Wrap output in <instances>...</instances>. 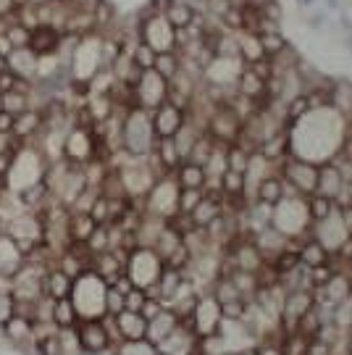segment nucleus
<instances>
[{
  "mask_svg": "<svg viewBox=\"0 0 352 355\" xmlns=\"http://www.w3.org/2000/svg\"><path fill=\"white\" fill-rule=\"evenodd\" d=\"M85 248H87V253L95 258V255L105 253V250H111V234H108V224H100V227L95 229L92 234H89V240L85 242Z\"/></svg>",
  "mask_w": 352,
  "mask_h": 355,
  "instance_id": "obj_38",
  "label": "nucleus"
},
{
  "mask_svg": "<svg viewBox=\"0 0 352 355\" xmlns=\"http://www.w3.org/2000/svg\"><path fill=\"white\" fill-rule=\"evenodd\" d=\"M242 119H239L229 103L215 105L211 116H208V124H205V135L218 145H234L242 137Z\"/></svg>",
  "mask_w": 352,
  "mask_h": 355,
  "instance_id": "obj_15",
  "label": "nucleus"
},
{
  "mask_svg": "<svg viewBox=\"0 0 352 355\" xmlns=\"http://www.w3.org/2000/svg\"><path fill=\"white\" fill-rule=\"evenodd\" d=\"M45 174H48V158L42 155V150L35 142H21L11 153L8 168L3 174V190L11 195H21L29 187L42 184Z\"/></svg>",
  "mask_w": 352,
  "mask_h": 355,
  "instance_id": "obj_2",
  "label": "nucleus"
},
{
  "mask_svg": "<svg viewBox=\"0 0 352 355\" xmlns=\"http://www.w3.org/2000/svg\"><path fill=\"white\" fill-rule=\"evenodd\" d=\"M89 216L95 218V224H111V211H108V198L98 195L89 205Z\"/></svg>",
  "mask_w": 352,
  "mask_h": 355,
  "instance_id": "obj_46",
  "label": "nucleus"
},
{
  "mask_svg": "<svg viewBox=\"0 0 352 355\" xmlns=\"http://www.w3.org/2000/svg\"><path fill=\"white\" fill-rule=\"evenodd\" d=\"M19 311V305H16V300H13V295L8 287H0V329L11 321V316Z\"/></svg>",
  "mask_w": 352,
  "mask_h": 355,
  "instance_id": "obj_42",
  "label": "nucleus"
},
{
  "mask_svg": "<svg viewBox=\"0 0 352 355\" xmlns=\"http://www.w3.org/2000/svg\"><path fill=\"white\" fill-rule=\"evenodd\" d=\"M182 321H184V318L179 316L176 311H171L168 305H164V308H161L155 316L148 318V331H145V340H150L152 345H158L161 340H166V337H168V334H171V331L182 324Z\"/></svg>",
  "mask_w": 352,
  "mask_h": 355,
  "instance_id": "obj_22",
  "label": "nucleus"
},
{
  "mask_svg": "<svg viewBox=\"0 0 352 355\" xmlns=\"http://www.w3.org/2000/svg\"><path fill=\"white\" fill-rule=\"evenodd\" d=\"M310 237H313L324 250H326L331 258L340 253L342 248L352 240L350 234H347V229L342 224V214H340V205L326 216V218H321V221H315L313 227H310Z\"/></svg>",
  "mask_w": 352,
  "mask_h": 355,
  "instance_id": "obj_16",
  "label": "nucleus"
},
{
  "mask_svg": "<svg viewBox=\"0 0 352 355\" xmlns=\"http://www.w3.org/2000/svg\"><path fill=\"white\" fill-rule=\"evenodd\" d=\"M271 227L276 229L279 234H284L290 242H302L305 237H310L313 218H310V211H308V198L294 195V192L284 195L274 205Z\"/></svg>",
  "mask_w": 352,
  "mask_h": 355,
  "instance_id": "obj_5",
  "label": "nucleus"
},
{
  "mask_svg": "<svg viewBox=\"0 0 352 355\" xmlns=\"http://www.w3.org/2000/svg\"><path fill=\"white\" fill-rule=\"evenodd\" d=\"M53 324L63 329V327H76L79 324V316H76L74 311V303L69 300V297H61V300H55L53 305Z\"/></svg>",
  "mask_w": 352,
  "mask_h": 355,
  "instance_id": "obj_35",
  "label": "nucleus"
},
{
  "mask_svg": "<svg viewBox=\"0 0 352 355\" xmlns=\"http://www.w3.org/2000/svg\"><path fill=\"white\" fill-rule=\"evenodd\" d=\"M0 334H3L13 347L35 350V321H32V316L21 313V311H16V313H13L11 321L0 329Z\"/></svg>",
  "mask_w": 352,
  "mask_h": 355,
  "instance_id": "obj_20",
  "label": "nucleus"
},
{
  "mask_svg": "<svg viewBox=\"0 0 352 355\" xmlns=\"http://www.w3.org/2000/svg\"><path fill=\"white\" fill-rule=\"evenodd\" d=\"M13 114H6V111H0V135H11L13 132Z\"/></svg>",
  "mask_w": 352,
  "mask_h": 355,
  "instance_id": "obj_49",
  "label": "nucleus"
},
{
  "mask_svg": "<svg viewBox=\"0 0 352 355\" xmlns=\"http://www.w3.org/2000/svg\"><path fill=\"white\" fill-rule=\"evenodd\" d=\"M155 55H158V53L152 51L150 45H145L142 40H134V42H132V48H129V58H132V64L137 66L139 71H148V69H152V64H155Z\"/></svg>",
  "mask_w": 352,
  "mask_h": 355,
  "instance_id": "obj_37",
  "label": "nucleus"
},
{
  "mask_svg": "<svg viewBox=\"0 0 352 355\" xmlns=\"http://www.w3.org/2000/svg\"><path fill=\"white\" fill-rule=\"evenodd\" d=\"M221 355H237V353H229V350H227V353H221Z\"/></svg>",
  "mask_w": 352,
  "mask_h": 355,
  "instance_id": "obj_52",
  "label": "nucleus"
},
{
  "mask_svg": "<svg viewBox=\"0 0 352 355\" xmlns=\"http://www.w3.org/2000/svg\"><path fill=\"white\" fill-rule=\"evenodd\" d=\"M164 16L171 21V26L174 29H184V26H189L192 21H195V16L197 13L189 8L187 3H179V0H168L164 8Z\"/></svg>",
  "mask_w": 352,
  "mask_h": 355,
  "instance_id": "obj_33",
  "label": "nucleus"
},
{
  "mask_svg": "<svg viewBox=\"0 0 352 355\" xmlns=\"http://www.w3.org/2000/svg\"><path fill=\"white\" fill-rule=\"evenodd\" d=\"M139 40L145 45H150L155 53L176 51V29L164 13H145L139 16Z\"/></svg>",
  "mask_w": 352,
  "mask_h": 355,
  "instance_id": "obj_11",
  "label": "nucleus"
},
{
  "mask_svg": "<svg viewBox=\"0 0 352 355\" xmlns=\"http://www.w3.org/2000/svg\"><path fill=\"white\" fill-rule=\"evenodd\" d=\"M213 148H215V142L202 132L200 137H197V142L192 145V150H189V155H187V161H192V164H197V166H205V161L211 158V153H213Z\"/></svg>",
  "mask_w": 352,
  "mask_h": 355,
  "instance_id": "obj_40",
  "label": "nucleus"
},
{
  "mask_svg": "<svg viewBox=\"0 0 352 355\" xmlns=\"http://www.w3.org/2000/svg\"><path fill=\"white\" fill-rule=\"evenodd\" d=\"M276 171L281 174V179L290 184L292 190L308 198L315 192V184H318V166L310 164V161H302V158H294V155H287L281 164L276 166Z\"/></svg>",
  "mask_w": 352,
  "mask_h": 355,
  "instance_id": "obj_14",
  "label": "nucleus"
},
{
  "mask_svg": "<svg viewBox=\"0 0 352 355\" xmlns=\"http://www.w3.org/2000/svg\"><path fill=\"white\" fill-rule=\"evenodd\" d=\"M16 85H19V76H13L8 69H3V71H0V95L8 92V89H13Z\"/></svg>",
  "mask_w": 352,
  "mask_h": 355,
  "instance_id": "obj_47",
  "label": "nucleus"
},
{
  "mask_svg": "<svg viewBox=\"0 0 352 355\" xmlns=\"http://www.w3.org/2000/svg\"><path fill=\"white\" fill-rule=\"evenodd\" d=\"M150 121L152 129H155V137H174L176 132L182 129V124L187 121V111L166 101L155 111H150Z\"/></svg>",
  "mask_w": 352,
  "mask_h": 355,
  "instance_id": "obj_19",
  "label": "nucleus"
},
{
  "mask_svg": "<svg viewBox=\"0 0 352 355\" xmlns=\"http://www.w3.org/2000/svg\"><path fill=\"white\" fill-rule=\"evenodd\" d=\"M200 135H202V129L197 127V124H192V121L187 119V121L182 124V129H179L174 137H171V140H174V145H176V150H179V155H182V161H187L189 150H192V145L197 142V137H200Z\"/></svg>",
  "mask_w": 352,
  "mask_h": 355,
  "instance_id": "obj_32",
  "label": "nucleus"
},
{
  "mask_svg": "<svg viewBox=\"0 0 352 355\" xmlns=\"http://www.w3.org/2000/svg\"><path fill=\"white\" fill-rule=\"evenodd\" d=\"M237 40H239V58H242V64L250 66V64L265 61L263 45H261V37H258L255 32L242 29V32H237Z\"/></svg>",
  "mask_w": 352,
  "mask_h": 355,
  "instance_id": "obj_29",
  "label": "nucleus"
},
{
  "mask_svg": "<svg viewBox=\"0 0 352 355\" xmlns=\"http://www.w3.org/2000/svg\"><path fill=\"white\" fill-rule=\"evenodd\" d=\"M116 329H118V340L126 343V340H145V331H148V318L137 313V311H121L114 316Z\"/></svg>",
  "mask_w": 352,
  "mask_h": 355,
  "instance_id": "obj_25",
  "label": "nucleus"
},
{
  "mask_svg": "<svg viewBox=\"0 0 352 355\" xmlns=\"http://www.w3.org/2000/svg\"><path fill=\"white\" fill-rule=\"evenodd\" d=\"M284 179H281V174L279 171H274V174H268V177L255 187V192H252V200H261V203H268V205H276L281 198H284Z\"/></svg>",
  "mask_w": 352,
  "mask_h": 355,
  "instance_id": "obj_28",
  "label": "nucleus"
},
{
  "mask_svg": "<svg viewBox=\"0 0 352 355\" xmlns=\"http://www.w3.org/2000/svg\"><path fill=\"white\" fill-rule=\"evenodd\" d=\"M337 208V203L334 200H328V198H324V195H308V211H310V218L315 221H321V218H326L331 211Z\"/></svg>",
  "mask_w": 352,
  "mask_h": 355,
  "instance_id": "obj_41",
  "label": "nucleus"
},
{
  "mask_svg": "<svg viewBox=\"0 0 352 355\" xmlns=\"http://www.w3.org/2000/svg\"><path fill=\"white\" fill-rule=\"evenodd\" d=\"M37 61L39 55L29 45L24 48H13L8 55H6V69L11 71L13 76L19 79H26V82H35L37 79Z\"/></svg>",
  "mask_w": 352,
  "mask_h": 355,
  "instance_id": "obj_21",
  "label": "nucleus"
},
{
  "mask_svg": "<svg viewBox=\"0 0 352 355\" xmlns=\"http://www.w3.org/2000/svg\"><path fill=\"white\" fill-rule=\"evenodd\" d=\"M124 311V290H118L116 284H108V295H105V313L116 316Z\"/></svg>",
  "mask_w": 352,
  "mask_h": 355,
  "instance_id": "obj_44",
  "label": "nucleus"
},
{
  "mask_svg": "<svg viewBox=\"0 0 352 355\" xmlns=\"http://www.w3.org/2000/svg\"><path fill=\"white\" fill-rule=\"evenodd\" d=\"M45 127V116L39 108H29L24 114H19L13 119V132L11 137H16L19 142H35L39 137V132Z\"/></svg>",
  "mask_w": 352,
  "mask_h": 355,
  "instance_id": "obj_23",
  "label": "nucleus"
},
{
  "mask_svg": "<svg viewBox=\"0 0 352 355\" xmlns=\"http://www.w3.org/2000/svg\"><path fill=\"white\" fill-rule=\"evenodd\" d=\"M179 182L174 174H164L155 179V184L142 200V214L164 218V221H176L179 218Z\"/></svg>",
  "mask_w": 352,
  "mask_h": 355,
  "instance_id": "obj_8",
  "label": "nucleus"
},
{
  "mask_svg": "<svg viewBox=\"0 0 352 355\" xmlns=\"http://www.w3.org/2000/svg\"><path fill=\"white\" fill-rule=\"evenodd\" d=\"M58 45H61V32H58V29H53V26H37V29H32L29 48L37 53V55L55 53Z\"/></svg>",
  "mask_w": 352,
  "mask_h": 355,
  "instance_id": "obj_30",
  "label": "nucleus"
},
{
  "mask_svg": "<svg viewBox=\"0 0 352 355\" xmlns=\"http://www.w3.org/2000/svg\"><path fill=\"white\" fill-rule=\"evenodd\" d=\"M100 224H95V218L82 211H69V221H66V232H69V240L71 245H85L89 240V234Z\"/></svg>",
  "mask_w": 352,
  "mask_h": 355,
  "instance_id": "obj_26",
  "label": "nucleus"
},
{
  "mask_svg": "<svg viewBox=\"0 0 352 355\" xmlns=\"http://www.w3.org/2000/svg\"><path fill=\"white\" fill-rule=\"evenodd\" d=\"M16 11H19L16 0H0V19H8V16H13Z\"/></svg>",
  "mask_w": 352,
  "mask_h": 355,
  "instance_id": "obj_50",
  "label": "nucleus"
},
{
  "mask_svg": "<svg viewBox=\"0 0 352 355\" xmlns=\"http://www.w3.org/2000/svg\"><path fill=\"white\" fill-rule=\"evenodd\" d=\"M221 318H224V308L218 303V297H215L211 290H205L197 295V300L192 305V311H189V316H187V324H189V329L195 331V337L200 340V337H211V334L218 331Z\"/></svg>",
  "mask_w": 352,
  "mask_h": 355,
  "instance_id": "obj_10",
  "label": "nucleus"
},
{
  "mask_svg": "<svg viewBox=\"0 0 352 355\" xmlns=\"http://www.w3.org/2000/svg\"><path fill=\"white\" fill-rule=\"evenodd\" d=\"M261 45H263L265 58H276L279 53H284L292 45V40L284 35V29H271V32H261Z\"/></svg>",
  "mask_w": 352,
  "mask_h": 355,
  "instance_id": "obj_34",
  "label": "nucleus"
},
{
  "mask_svg": "<svg viewBox=\"0 0 352 355\" xmlns=\"http://www.w3.org/2000/svg\"><path fill=\"white\" fill-rule=\"evenodd\" d=\"M103 69V35L89 32L76 40L71 58H69V85L79 89H87L89 82L100 74Z\"/></svg>",
  "mask_w": 352,
  "mask_h": 355,
  "instance_id": "obj_3",
  "label": "nucleus"
},
{
  "mask_svg": "<svg viewBox=\"0 0 352 355\" xmlns=\"http://www.w3.org/2000/svg\"><path fill=\"white\" fill-rule=\"evenodd\" d=\"M3 232L19 242L24 253H29L45 240V221L35 211H21L19 216H13L11 221L3 224Z\"/></svg>",
  "mask_w": 352,
  "mask_h": 355,
  "instance_id": "obj_12",
  "label": "nucleus"
},
{
  "mask_svg": "<svg viewBox=\"0 0 352 355\" xmlns=\"http://www.w3.org/2000/svg\"><path fill=\"white\" fill-rule=\"evenodd\" d=\"M116 355H158V347L150 340H126L114 347Z\"/></svg>",
  "mask_w": 352,
  "mask_h": 355,
  "instance_id": "obj_39",
  "label": "nucleus"
},
{
  "mask_svg": "<svg viewBox=\"0 0 352 355\" xmlns=\"http://www.w3.org/2000/svg\"><path fill=\"white\" fill-rule=\"evenodd\" d=\"M145 303H148V292L145 290H139V287H129V290L124 292V308L126 311H137V313H142Z\"/></svg>",
  "mask_w": 352,
  "mask_h": 355,
  "instance_id": "obj_45",
  "label": "nucleus"
},
{
  "mask_svg": "<svg viewBox=\"0 0 352 355\" xmlns=\"http://www.w3.org/2000/svg\"><path fill=\"white\" fill-rule=\"evenodd\" d=\"M105 295H108V282L103 279L98 271H92V268L82 271L71 282V292H69V300L74 303L79 321L108 316L105 313Z\"/></svg>",
  "mask_w": 352,
  "mask_h": 355,
  "instance_id": "obj_4",
  "label": "nucleus"
},
{
  "mask_svg": "<svg viewBox=\"0 0 352 355\" xmlns=\"http://www.w3.org/2000/svg\"><path fill=\"white\" fill-rule=\"evenodd\" d=\"M344 192V179H342L340 168L334 161L318 166V184H315V195H324L328 200H340V195Z\"/></svg>",
  "mask_w": 352,
  "mask_h": 355,
  "instance_id": "obj_24",
  "label": "nucleus"
},
{
  "mask_svg": "<svg viewBox=\"0 0 352 355\" xmlns=\"http://www.w3.org/2000/svg\"><path fill=\"white\" fill-rule=\"evenodd\" d=\"M340 214H342V224H344V229H347V234L352 237V205H342Z\"/></svg>",
  "mask_w": 352,
  "mask_h": 355,
  "instance_id": "obj_51",
  "label": "nucleus"
},
{
  "mask_svg": "<svg viewBox=\"0 0 352 355\" xmlns=\"http://www.w3.org/2000/svg\"><path fill=\"white\" fill-rule=\"evenodd\" d=\"M100 150V140H98L92 124H71L63 137V158L71 164L85 166L92 158H103Z\"/></svg>",
  "mask_w": 352,
  "mask_h": 355,
  "instance_id": "obj_9",
  "label": "nucleus"
},
{
  "mask_svg": "<svg viewBox=\"0 0 352 355\" xmlns=\"http://www.w3.org/2000/svg\"><path fill=\"white\" fill-rule=\"evenodd\" d=\"M26 253L21 250V245L8 237L6 232H0V287L11 290V279L19 268L24 266Z\"/></svg>",
  "mask_w": 352,
  "mask_h": 355,
  "instance_id": "obj_18",
  "label": "nucleus"
},
{
  "mask_svg": "<svg viewBox=\"0 0 352 355\" xmlns=\"http://www.w3.org/2000/svg\"><path fill=\"white\" fill-rule=\"evenodd\" d=\"M155 129L150 121V111L145 108H126L124 121H121V150L132 158H148L155 148Z\"/></svg>",
  "mask_w": 352,
  "mask_h": 355,
  "instance_id": "obj_6",
  "label": "nucleus"
},
{
  "mask_svg": "<svg viewBox=\"0 0 352 355\" xmlns=\"http://www.w3.org/2000/svg\"><path fill=\"white\" fill-rule=\"evenodd\" d=\"M202 195L205 190H179V218L192 214V208L200 203Z\"/></svg>",
  "mask_w": 352,
  "mask_h": 355,
  "instance_id": "obj_43",
  "label": "nucleus"
},
{
  "mask_svg": "<svg viewBox=\"0 0 352 355\" xmlns=\"http://www.w3.org/2000/svg\"><path fill=\"white\" fill-rule=\"evenodd\" d=\"M347 127H350V119L337 114L331 105L310 108L302 119L287 127L290 155L310 161L315 166L334 161L347 137Z\"/></svg>",
  "mask_w": 352,
  "mask_h": 355,
  "instance_id": "obj_1",
  "label": "nucleus"
},
{
  "mask_svg": "<svg viewBox=\"0 0 352 355\" xmlns=\"http://www.w3.org/2000/svg\"><path fill=\"white\" fill-rule=\"evenodd\" d=\"M152 69L164 76V79H174V76L179 74V69H182V55H179L176 51L158 53V55H155V64H152Z\"/></svg>",
  "mask_w": 352,
  "mask_h": 355,
  "instance_id": "obj_36",
  "label": "nucleus"
},
{
  "mask_svg": "<svg viewBox=\"0 0 352 355\" xmlns=\"http://www.w3.org/2000/svg\"><path fill=\"white\" fill-rule=\"evenodd\" d=\"M76 334L85 353H114V340L108 334V327L103 318H89V321H79L76 324Z\"/></svg>",
  "mask_w": 352,
  "mask_h": 355,
  "instance_id": "obj_17",
  "label": "nucleus"
},
{
  "mask_svg": "<svg viewBox=\"0 0 352 355\" xmlns=\"http://www.w3.org/2000/svg\"><path fill=\"white\" fill-rule=\"evenodd\" d=\"M71 277L69 274H63L61 268L55 266H48L45 271V295H51L53 300H61V297H69V292H71Z\"/></svg>",
  "mask_w": 352,
  "mask_h": 355,
  "instance_id": "obj_31",
  "label": "nucleus"
},
{
  "mask_svg": "<svg viewBox=\"0 0 352 355\" xmlns=\"http://www.w3.org/2000/svg\"><path fill=\"white\" fill-rule=\"evenodd\" d=\"M258 355H284V347L274 340H265V343L258 345Z\"/></svg>",
  "mask_w": 352,
  "mask_h": 355,
  "instance_id": "obj_48",
  "label": "nucleus"
},
{
  "mask_svg": "<svg viewBox=\"0 0 352 355\" xmlns=\"http://www.w3.org/2000/svg\"><path fill=\"white\" fill-rule=\"evenodd\" d=\"M132 98H134L137 108L155 111L161 103L168 101V79H164L155 69L139 71V76L132 85Z\"/></svg>",
  "mask_w": 352,
  "mask_h": 355,
  "instance_id": "obj_13",
  "label": "nucleus"
},
{
  "mask_svg": "<svg viewBox=\"0 0 352 355\" xmlns=\"http://www.w3.org/2000/svg\"><path fill=\"white\" fill-rule=\"evenodd\" d=\"M164 258L158 255L155 248H132L129 255H126V263H124V277L129 279L132 287H139V290H152L161 274H164Z\"/></svg>",
  "mask_w": 352,
  "mask_h": 355,
  "instance_id": "obj_7",
  "label": "nucleus"
},
{
  "mask_svg": "<svg viewBox=\"0 0 352 355\" xmlns=\"http://www.w3.org/2000/svg\"><path fill=\"white\" fill-rule=\"evenodd\" d=\"M174 179L179 182L182 190H205V184H208L205 168L197 164H192V161H182V164L176 166Z\"/></svg>",
  "mask_w": 352,
  "mask_h": 355,
  "instance_id": "obj_27",
  "label": "nucleus"
},
{
  "mask_svg": "<svg viewBox=\"0 0 352 355\" xmlns=\"http://www.w3.org/2000/svg\"><path fill=\"white\" fill-rule=\"evenodd\" d=\"M114 355H116V353H114Z\"/></svg>",
  "mask_w": 352,
  "mask_h": 355,
  "instance_id": "obj_53",
  "label": "nucleus"
}]
</instances>
